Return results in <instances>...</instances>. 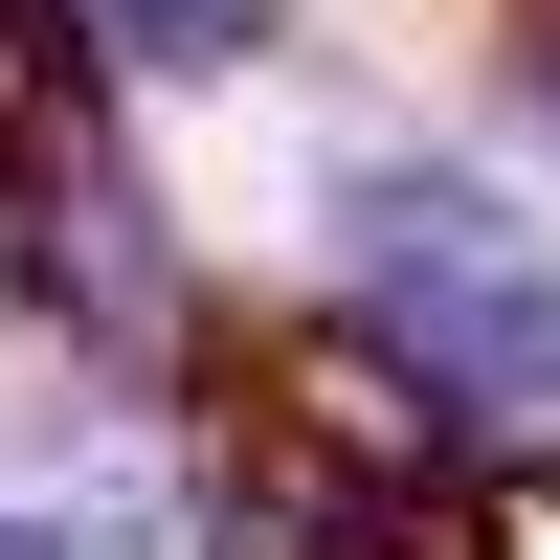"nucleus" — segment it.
Segmentation results:
<instances>
[{"label":"nucleus","mask_w":560,"mask_h":560,"mask_svg":"<svg viewBox=\"0 0 560 560\" xmlns=\"http://www.w3.org/2000/svg\"><path fill=\"white\" fill-rule=\"evenodd\" d=\"M90 23H113V45H135V68H224V45H247V23H269V0H90Z\"/></svg>","instance_id":"2"},{"label":"nucleus","mask_w":560,"mask_h":560,"mask_svg":"<svg viewBox=\"0 0 560 560\" xmlns=\"http://www.w3.org/2000/svg\"><path fill=\"white\" fill-rule=\"evenodd\" d=\"M359 337L427 404H560V269L448 179H382L359 202Z\"/></svg>","instance_id":"1"}]
</instances>
